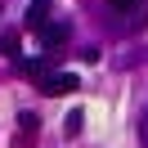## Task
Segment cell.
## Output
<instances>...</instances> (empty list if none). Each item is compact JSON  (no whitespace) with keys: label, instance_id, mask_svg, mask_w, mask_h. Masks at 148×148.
Listing matches in <instances>:
<instances>
[{"label":"cell","instance_id":"6da1fadb","mask_svg":"<svg viewBox=\"0 0 148 148\" xmlns=\"http://www.w3.org/2000/svg\"><path fill=\"white\" fill-rule=\"evenodd\" d=\"M72 90H81V76L76 72H49L45 81H40V94H49V99H54V94H72Z\"/></svg>","mask_w":148,"mask_h":148},{"label":"cell","instance_id":"7a4b0ae2","mask_svg":"<svg viewBox=\"0 0 148 148\" xmlns=\"http://www.w3.org/2000/svg\"><path fill=\"white\" fill-rule=\"evenodd\" d=\"M45 23H49V0H32V5H27V27H45Z\"/></svg>","mask_w":148,"mask_h":148},{"label":"cell","instance_id":"3957f363","mask_svg":"<svg viewBox=\"0 0 148 148\" xmlns=\"http://www.w3.org/2000/svg\"><path fill=\"white\" fill-rule=\"evenodd\" d=\"M40 40H45V49L63 45L67 40V23H45V27H40Z\"/></svg>","mask_w":148,"mask_h":148},{"label":"cell","instance_id":"277c9868","mask_svg":"<svg viewBox=\"0 0 148 148\" xmlns=\"http://www.w3.org/2000/svg\"><path fill=\"white\" fill-rule=\"evenodd\" d=\"M18 72H23V76H32V81H45L49 67H45V58H18Z\"/></svg>","mask_w":148,"mask_h":148},{"label":"cell","instance_id":"5b68a950","mask_svg":"<svg viewBox=\"0 0 148 148\" xmlns=\"http://www.w3.org/2000/svg\"><path fill=\"white\" fill-rule=\"evenodd\" d=\"M18 126H23V148H27V144H36V126H40V121H36V112H23V117H18Z\"/></svg>","mask_w":148,"mask_h":148},{"label":"cell","instance_id":"8992f818","mask_svg":"<svg viewBox=\"0 0 148 148\" xmlns=\"http://www.w3.org/2000/svg\"><path fill=\"white\" fill-rule=\"evenodd\" d=\"M81 121H85V112H81V108H72V112H67V121H63V135H67V139H76V135H81Z\"/></svg>","mask_w":148,"mask_h":148},{"label":"cell","instance_id":"52a82bcc","mask_svg":"<svg viewBox=\"0 0 148 148\" xmlns=\"http://www.w3.org/2000/svg\"><path fill=\"white\" fill-rule=\"evenodd\" d=\"M108 5H112V9H117V14H144V0H108Z\"/></svg>","mask_w":148,"mask_h":148}]
</instances>
